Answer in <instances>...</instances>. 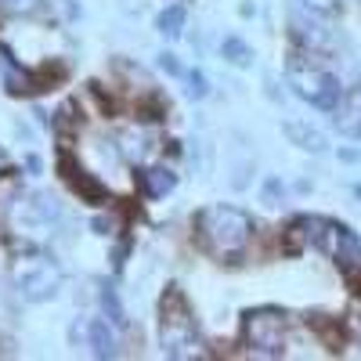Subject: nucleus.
Instances as JSON below:
<instances>
[{
    "label": "nucleus",
    "instance_id": "f257e3e1",
    "mask_svg": "<svg viewBox=\"0 0 361 361\" xmlns=\"http://www.w3.org/2000/svg\"><path fill=\"white\" fill-rule=\"evenodd\" d=\"M195 235L214 257L235 260L246 253L250 238H253V217L243 214L238 206L217 202V206H206L195 214Z\"/></svg>",
    "mask_w": 361,
    "mask_h": 361
},
{
    "label": "nucleus",
    "instance_id": "f03ea898",
    "mask_svg": "<svg viewBox=\"0 0 361 361\" xmlns=\"http://www.w3.org/2000/svg\"><path fill=\"white\" fill-rule=\"evenodd\" d=\"M159 347L173 361H188V357L202 354L199 325H195L185 296H180L177 289H170L163 296V307H159Z\"/></svg>",
    "mask_w": 361,
    "mask_h": 361
},
{
    "label": "nucleus",
    "instance_id": "7ed1b4c3",
    "mask_svg": "<svg viewBox=\"0 0 361 361\" xmlns=\"http://www.w3.org/2000/svg\"><path fill=\"white\" fill-rule=\"evenodd\" d=\"M286 80H289V87H293V94H296V98H304L307 105H314V109H322V112H333L336 102H340V94H343L340 80L329 73L322 62L307 58V54L289 58Z\"/></svg>",
    "mask_w": 361,
    "mask_h": 361
},
{
    "label": "nucleus",
    "instance_id": "20e7f679",
    "mask_svg": "<svg viewBox=\"0 0 361 361\" xmlns=\"http://www.w3.org/2000/svg\"><path fill=\"white\" fill-rule=\"evenodd\" d=\"M11 279H15V289H18L22 300H29V304H44V300L58 296V289H62V282H66V271L47 253H29V257L15 260Z\"/></svg>",
    "mask_w": 361,
    "mask_h": 361
},
{
    "label": "nucleus",
    "instance_id": "39448f33",
    "mask_svg": "<svg viewBox=\"0 0 361 361\" xmlns=\"http://www.w3.org/2000/svg\"><path fill=\"white\" fill-rule=\"evenodd\" d=\"M286 333H289V322L275 307H260L243 318V336H246L250 350L260 357H279L286 347Z\"/></svg>",
    "mask_w": 361,
    "mask_h": 361
},
{
    "label": "nucleus",
    "instance_id": "423d86ee",
    "mask_svg": "<svg viewBox=\"0 0 361 361\" xmlns=\"http://www.w3.org/2000/svg\"><path fill=\"white\" fill-rule=\"evenodd\" d=\"M58 217H62V202L47 192H33V195H18L11 221L18 231H47Z\"/></svg>",
    "mask_w": 361,
    "mask_h": 361
},
{
    "label": "nucleus",
    "instance_id": "0eeeda50",
    "mask_svg": "<svg viewBox=\"0 0 361 361\" xmlns=\"http://www.w3.org/2000/svg\"><path fill=\"white\" fill-rule=\"evenodd\" d=\"M58 170H62V177L69 180L73 192H76L83 202H90V206H102V202H109V188L102 185V180H98L94 173H87L83 166H76L69 152L58 156Z\"/></svg>",
    "mask_w": 361,
    "mask_h": 361
},
{
    "label": "nucleus",
    "instance_id": "6e6552de",
    "mask_svg": "<svg viewBox=\"0 0 361 361\" xmlns=\"http://www.w3.org/2000/svg\"><path fill=\"white\" fill-rule=\"evenodd\" d=\"M333 112H336V130H340L343 137L361 141V83L350 87V90H343Z\"/></svg>",
    "mask_w": 361,
    "mask_h": 361
},
{
    "label": "nucleus",
    "instance_id": "1a4fd4ad",
    "mask_svg": "<svg viewBox=\"0 0 361 361\" xmlns=\"http://www.w3.org/2000/svg\"><path fill=\"white\" fill-rule=\"evenodd\" d=\"M282 134H286L296 148H304V152H314V156L329 152L325 134H322L318 127H311V123H300V119H286V123H282Z\"/></svg>",
    "mask_w": 361,
    "mask_h": 361
},
{
    "label": "nucleus",
    "instance_id": "9d476101",
    "mask_svg": "<svg viewBox=\"0 0 361 361\" xmlns=\"http://www.w3.org/2000/svg\"><path fill=\"white\" fill-rule=\"evenodd\" d=\"M87 343L90 350H94V357H116V333H112V325L109 318H87Z\"/></svg>",
    "mask_w": 361,
    "mask_h": 361
},
{
    "label": "nucleus",
    "instance_id": "9b49d317",
    "mask_svg": "<svg viewBox=\"0 0 361 361\" xmlns=\"http://www.w3.org/2000/svg\"><path fill=\"white\" fill-rule=\"evenodd\" d=\"M173 185H177V177H173V170H166V166H148V170H141V188H145L148 199L170 195Z\"/></svg>",
    "mask_w": 361,
    "mask_h": 361
},
{
    "label": "nucleus",
    "instance_id": "f8f14e48",
    "mask_svg": "<svg viewBox=\"0 0 361 361\" xmlns=\"http://www.w3.org/2000/svg\"><path fill=\"white\" fill-rule=\"evenodd\" d=\"M185 22H188V11H185V4H170L159 18H156V25H159V33L163 37H180V29H185Z\"/></svg>",
    "mask_w": 361,
    "mask_h": 361
},
{
    "label": "nucleus",
    "instance_id": "ddd939ff",
    "mask_svg": "<svg viewBox=\"0 0 361 361\" xmlns=\"http://www.w3.org/2000/svg\"><path fill=\"white\" fill-rule=\"evenodd\" d=\"M221 54L228 58L231 66H238V69H246V66L253 62V51H250V44H246L243 37H224V44H221Z\"/></svg>",
    "mask_w": 361,
    "mask_h": 361
},
{
    "label": "nucleus",
    "instance_id": "4468645a",
    "mask_svg": "<svg viewBox=\"0 0 361 361\" xmlns=\"http://www.w3.org/2000/svg\"><path fill=\"white\" fill-rule=\"evenodd\" d=\"M102 307H105V314H109V322H112V325H119V329L127 325V311H123V304H119V296H116V289H112V286H105V289H102Z\"/></svg>",
    "mask_w": 361,
    "mask_h": 361
},
{
    "label": "nucleus",
    "instance_id": "2eb2a0df",
    "mask_svg": "<svg viewBox=\"0 0 361 361\" xmlns=\"http://www.w3.org/2000/svg\"><path fill=\"white\" fill-rule=\"evenodd\" d=\"M296 8H304L318 18H336L340 15V0H296Z\"/></svg>",
    "mask_w": 361,
    "mask_h": 361
},
{
    "label": "nucleus",
    "instance_id": "dca6fc26",
    "mask_svg": "<svg viewBox=\"0 0 361 361\" xmlns=\"http://www.w3.org/2000/svg\"><path fill=\"white\" fill-rule=\"evenodd\" d=\"M145 145H148V141H145L141 134H134V130L123 134V152H127V159H141V156H145Z\"/></svg>",
    "mask_w": 361,
    "mask_h": 361
},
{
    "label": "nucleus",
    "instance_id": "f3484780",
    "mask_svg": "<svg viewBox=\"0 0 361 361\" xmlns=\"http://www.w3.org/2000/svg\"><path fill=\"white\" fill-rule=\"evenodd\" d=\"M4 8L11 15H37L44 8V0H4Z\"/></svg>",
    "mask_w": 361,
    "mask_h": 361
},
{
    "label": "nucleus",
    "instance_id": "a211bd4d",
    "mask_svg": "<svg viewBox=\"0 0 361 361\" xmlns=\"http://www.w3.org/2000/svg\"><path fill=\"white\" fill-rule=\"evenodd\" d=\"M206 90H209V87H206V76H202V73H192V76H188V94H192V98H206Z\"/></svg>",
    "mask_w": 361,
    "mask_h": 361
},
{
    "label": "nucleus",
    "instance_id": "6ab92c4d",
    "mask_svg": "<svg viewBox=\"0 0 361 361\" xmlns=\"http://www.w3.org/2000/svg\"><path fill=\"white\" fill-rule=\"evenodd\" d=\"M275 195H279V180H267V188H264V199L275 206Z\"/></svg>",
    "mask_w": 361,
    "mask_h": 361
},
{
    "label": "nucleus",
    "instance_id": "aec40b11",
    "mask_svg": "<svg viewBox=\"0 0 361 361\" xmlns=\"http://www.w3.org/2000/svg\"><path fill=\"white\" fill-rule=\"evenodd\" d=\"M163 69H166V73H180V66H177L173 54H163Z\"/></svg>",
    "mask_w": 361,
    "mask_h": 361
},
{
    "label": "nucleus",
    "instance_id": "412c9836",
    "mask_svg": "<svg viewBox=\"0 0 361 361\" xmlns=\"http://www.w3.org/2000/svg\"><path fill=\"white\" fill-rule=\"evenodd\" d=\"M347 279H350V286H354V289H357V296H361V267H357V271H350Z\"/></svg>",
    "mask_w": 361,
    "mask_h": 361
},
{
    "label": "nucleus",
    "instance_id": "4be33fe9",
    "mask_svg": "<svg viewBox=\"0 0 361 361\" xmlns=\"http://www.w3.org/2000/svg\"><path fill=\"white\" fill-rule=\"evenodd\" d=\"M354 192H357V199H361V185H357V188H354Z\"/></svg>",
    "mask_w": 361,
    "mask_h": 361
},
{
    "label": "nucleus",
    "instance_id": "5701e85b",
    "mask_svg": "<svg viewBox=\"0 0 361 361\" xmlns=\"http://www.w3.org/2000/svg\"><path fill=\"white\" fill-rule=\"evenodd\" d=\"M357 336H361V322H357Z\"/></svg>",
    "mask_w": 361,
    "mask_h": 361
}]
</instances>
